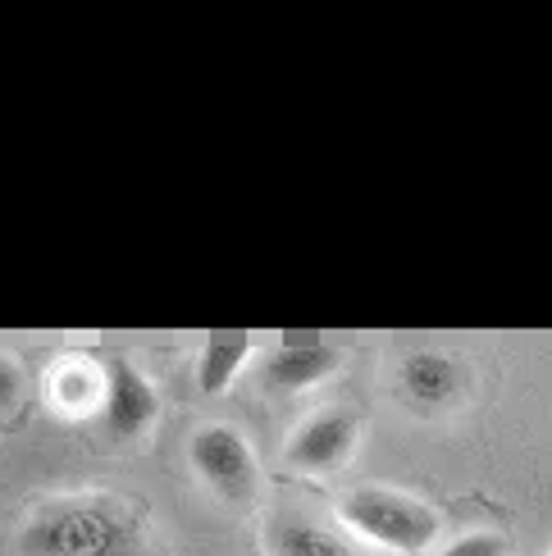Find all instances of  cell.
<instances>
[{"instance_id":"1","label":"cell","mask_w":552,"mask_h":556,"mask_svg":"<svg viewBox=\"0 0 552 556\" xmlns=\"http://www.w3.org/2000/svg\"><path fill=\"white\" fill-rule=\"evenodd\" d=\"M18 556H151L147 506L124 493H64L37 502Z\"/></svg>"},{"instance_id":"2","label":"cell","mask_w":552,"mask_h":556,"mask_svg":"<svg viewBox=\"0 0 552 556\" xmlns=\"http://www.w3.org/2000/svg\"><path fill=\"white\" fill-rule=\"evenodd\" d=\"M338 525L348 529L352 539L371 543L379 552L393 556H425L439 543V511L402 489H384V483H361V489L338 497Z\"/></svg>"},{"instance_id":"3","label":"cell","mask_w":552,"mask_h":556,"mask_svg":"<svg viewBox=\"0 0 552 556\" xmlns=\"http://www.w3.org/2000/svg\"><path fill=\"white\" fill-rule=\"evenodd\" d=\"M188 466H192L197 483L215 502L234 506V511H242V506H256L261 483H265L261 456H256V447H251L234 425H201L188 438Z\"/></svg>"},{"instance_id":"4","label":"cell","mask_w":552,"mask_h":556,"mask_svg":"<svg viewBox=\"0 0 552 556\" xmlns=\"http://www.w3.org/2000/svg\"><path fill=\"white\" fill-rule=\"evenodd\" d=\"M361 443V420L348 410V406H325V410H311L302 425L292 429L288 447H284V460L292 470L302 475H329V470H342L352 460Z\"/></svg>"},{"instance_id":"5","label":"cell","mask_w":552,"mask_h":556,"mask_svg":"<svg viewBox=\"0 0 552 556\" xmlns=\"http://www.w3.org/2000/svg\"><path fill=\"white\" fill-rule=\"evenodd\" d=\"M105 433L114 443H137L147 438L160 420V392L142 365H133L124 356L105 361Z\"/></svg>"},{"instance_id":"6","label":"cell","mask_w":552,"mask_h":556,"mask_svg":"<svg viewBox=\"0 0 552 556\" xmlns=\"http://www.w3.org/2000/svg\"><path fill=\"white\" fill-rule=\"evenodd\" d=\"M46 402H51V410L68 415V420L97 415L105 406V361H91L83 352L51 361V369H46Z\"/></svg>"},{"instance_id":"7","label":"cell","mask_w":552,"mask_h":556,"mask_svg":"<svg viewBox=\"0 0 552 556\" xmlns=\"http://www.w3.org/2000/svg\"><path fill=\"white\" fill-rule=\"evenodd\" d=\"M338 365H342V356L325 342H284V346H274V352L265 356L261 375H265L269 392L297 397V392H311L325 379H334Z\"/></svg>"},{"instance_id":"8","label":"cell","mask_w":552,"mask_h":556,"mask_svg":"<svg viewBox=\"0 0 552 556\" xmlns=\"http://www.w3.org/2000/svg\"><path fill=\"white\" fill-rule=\"evenodd\" d=\"M265 556H361L352 539H342L338 529L319 525L302 511H284V516H269L265 520V534H261Z\"/></svg>"},{"instance_id":"9","label":"cell","mask_w":552,"mask_h":556,"mask_svg":"<svg viewBox=\"0 0 552 556\" xmlns=\"http://www.w3.org/2000/svg\"><path fill=\"white\" fill-rule=\"evenodd\" d=\"M402 392L421 406H443L462 392V365L443 352H411L402 361Z\"/></svg>"},{"instance_id":"10","label":"cell","mask_w":552,"mask_h":556,"mask_svg":"<svg viewBox=\"0 0 552 556\" xmlns=\"http://www.w3.org/2000/svg\"><path fill=\"white\" fill-rule=\"evenodd\" d=\"M251 356H256V342L251 338H215V342H205L201 356H197V388L205 392V397H224Z\"/></svg>"},{"instance_id":"11","label":"cell","mask_w":552,"mask_h":556,"mask_svg":"<svg viewBox=\"0 0 552 556\" xmlns=\"http://www.w3.org/2000/svg\"><path fill=\"white\" fill-rule=\"evenodd\" d=\"M439 556H507V539L493 534V529H471V534L443 543Z\"/></svg>"},{"instance_id":"12","label":"cell","mask_w":552,"mask_h":556,"mask_svg":"<svg viewBox=\"0 0 552 556\" xmlns=\"http://www.w3.org/2000/svg\"><path fill=\"white\" fill-rule=\"evenodd\" d=\"M18 397H23V369L0 352V415H10L18 406Z\"/></svg>"}]
</instances>
